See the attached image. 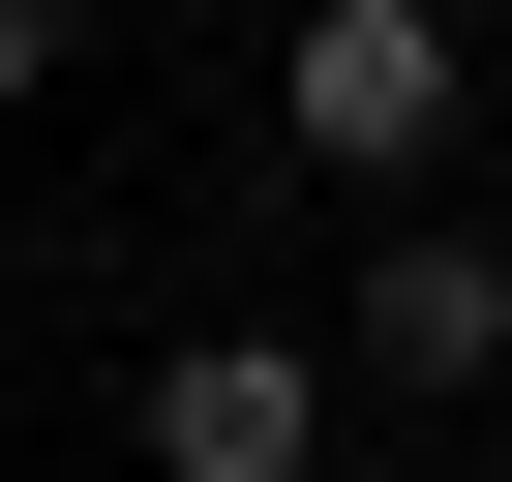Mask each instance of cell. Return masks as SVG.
I'll return each instance as SVG.
<instances>
[{"mask_svg": "<svg viewBox=\"0 0 512 482\" xmlns=\"http://www.w3.org/2000/svg\"><path fill=\"white\" fill-rule=\"evenodd\" d=\"M272 121H302L332 181H452V121H482V31H452V0H302V31H272Z\"/></svg>", "mask_w": 512, "mask_h": 482, "instance_id": "6da1fadb", "label": "cell"}, {"mask_svg": "<svg viewBox=\"0 0 512 482\" xmlns=\"http://www.w3.org/2000/svg\"><path fill=\"white\" fill-rule=\"evenodd\" d=\"M482 362H512V241H482L452 181H392V241L332 272V392H422V422H452Z\"/></svg>", "mask_w": 512, "mask_h": 482, "instance_id": "7a4b0ae2", "label": "cell"}, {"mask_svg": "<svg viewBox=\"0 0 512 482\" xmlns=\"http://www.w3.org/2000/svg\"><path fill=\"white\" fill-rule=\"evenodd\" d=\"M151 482H332V332H151Z\"/></svg>", "mask_w": 512, "mask_h": 482, "instance_id": "3957f363", "label": "cell"}, {"mask_svg": "<svg viewBox=\"0 0 512 482\" xmlns=\"http://www.w3.org/2000/svg\"><path fill=\"white\" fill-rule=\"evenodd\" d=\"M61 61H91V0H0V121H31V91H61Z\"/></svg>", "mask_w": 512, "mask_h": 482, "instance_id": "277c9868", "label": "cell"}, {"mask_svg": "<svg viewBox=\"0 0 512 482\" xmlns=\"http://www.w3.org/2000/svg\"><path fill=\"white\" fill-rule=\"evenodd\" d=\"M482 482H512V452H482Z\"/></svg>", "mask_w": 512, "mask_h": 482, "instance_id": "5b68a950", "label": "cell"}]
</instances>
